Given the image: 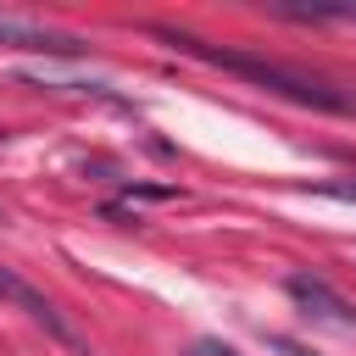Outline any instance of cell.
Segmentation results:
<instances>
[{
    "label": "cell",
    "instance_id": "2",
    "mask_svg": "<svg viewBox=\"0 0 356 356\" xmlns=\"http://www.w3.org/2000/svg\"><path fill=\"white\" fill-rule=\"evenodd\" d=\"M0 300H6V306H17L28 323H39V328H44V334H50L61 350H72V356H89V339L72 328V317H67V312H61V306H56L44 289H33L28 278H17L11 267H0Z\"/></svg>",
    "mask_w": 356,
    "mask_h": 356
},
{
    "label": "cell",
    "instance_id": "6",
    "mask_svg": "<svg viewBox=\"0 0 356 356\" xmlns=\"http://www.w3.org/2000/svg\"><path fill=\"white\" fill-rule=\"evenodd\" d=\"M184 356H239V350H234L228 339H195V345H189Z\"/></svg>",
    "mask_w": 356,
    "mask_h": 356
},
{
    "label": "cell",
    "instance_id": "7",
    "mask_svg": "<svg viewBox=\"0 0 356 356\" xmlns=\"http://www.w3.org/2000/svg\"><path fill=\"white\" fill-rule=\"evenodd\" d=\"M267 345H273V350H278V356H317V350H312V345H300V339H289V334H273V339H267Z\"/></svg>",
    "mask_w": 356,
    "mask_h": 356
},
{
    "label": "cell",
    "instance_id": "4",
    "mask_svg": "<svg viewBox=\"0 0 356 356\" xmlns=\"http://www.w3.org/2000/svg\"><path fill=\"white\" fill-rule=\"evenodd\" d=\"M284 289H289V300H295L300 312H312V317H323V323H334V328H356V306H350L334 284H323V278H312V273H295Z\"/></svg>",
    "mask_w": 356,
    "mask_h": 356
},
{
    "label": "cell",
    "instance_id": "5",
    "mask_svg": "<svg viewBox=\"0 0 356 356\" xmlns=\"http://www.w3.org/2000/svg\"><path fill=\"white\" fill-rule=\"evenodd\" d=\"M273 11L289 22H350L356 17V6H273Z\"/></svg>",
    "mask_w": 356,
    "mask_h": 356
},
{
    "label": "cell",
    "instance_id": "3",
    "mask_svg": "<svg viewBox=\"0 0 356 356\" xmlns=\"http://www.w3.org/2000/svg\"><path fill=\"white\" fill-rule=\"evenodd\" d=\"M0 44L44 50V56H78V50H83V39H78V33H61V28L33 22V17H17V11H0Z\"/></svg>",
    "mask_w": 356,
    "mask_h": 356
},
{
    "label": "cell",
    "instance_id": "8",
    "mask_svg": "<svg viewBox=\"0 0 356 356\" xmlns=\"http://www.w3.org/2000/svg\"><path fill=\"white\" fill-rule=\"evenodd\" d=\"M317 195H334V200H356V178H345V184H317Z\"/></svg>",
    "mask_w": 356,
    "mask_h": 356
},
{
    "label": "cell",
    "instance_id": "1",
    "mask_svg": "<svg viewBox=\"0 0 356 356\" xmlns=\"http://www.w3.org/2000/svg\"><path fill=\"white\" fill-rule=\"evenodd\" d=\"M167 39L184 44V50H195L200 61H211V67H222V72L267 89V95H278V100H295V106H312V111H339V117L356 111V95H350V89H334L328 78H317V72H306V67L267 61V56H250V50H206V44H195V39H178V33H167Z\"/></svg>",
    "mask_w": 356,
    "mask_h": 356
}]
</instances>
